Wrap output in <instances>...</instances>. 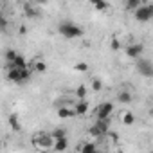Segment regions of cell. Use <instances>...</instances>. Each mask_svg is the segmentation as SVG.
<instances>
[{
	"label": "cell",
	"instance_id": "cell-1",
	"mask_svg": "<svg viewBox=\"0 0 153 153\" xmlns=\"http://www.w3.org/2000/svg\"><path fill=\"white\" fill-rule=\"evenodd\" d=\"M31 72L33 68L27 67V68H16V67H6V74H7V79L13 81V83H27L31 79Z\"/></svg>",
	"mask_w": 153,
	"mask_h": 153
},
{
	"label": "cell",
	"instance_id": "cell-2",
	"mask_svg": "<svg viewBox=\"0 0 153 153\" xmlns=\"http://www.w3.org/2000/svg\"><path fill=\"white\" fill-rule=\"evenodd\" d=\"M58 33L67 38V40H74V38H81L85 34V31L78 25V24H74V22H61L58 25Z\"/></svg>",
	"mask_w": 153,
	"mask_h": 153
},
{
	"label": "cell",
	"instance_id": "cell-3",
	"mask_svg": "<svg viewBox=\"0 0 153 153\" xmlns=\"http://www.w3.org/2000/svg\"><path fill=\"white\" fill-rule=\"evenodd\" d=\"M33 146L40 151H47V149H52L54 148V137L52 133H45V131H40V133H34L33 137Z\"/></svg>",
	"mask_w": 153,
	"mask_h": 153
},
{
	"label": "cell",
	"instance_id": "cell-4",
	"mask_svg": "<svg viewBox=\"0 0 153 153\" xmlns=\"http://www.w3.org/2000/svg\"><path fill=\"white\" fill-rule=\"evenodd\" d=\"M108 128H110V121L108 119H96V123L92 124V128L88 130V133L96 139H101L108 133Z\"/></svg>",
	"mask_w": 153,
	"mask_h": 153
},
{
	"label": "cell",
	"instance_id": "cell-5",
	"mask_svg": "<svg viewBox=\"0 0 153 153\" xmlns=\"http://www.w3.org/2000/svg\"><path fill=\"white\" fill-rule=\"evenodd\" d=\"M133 16H135V20L140 22V24H146V22L153 20V6H151V4H142L139 9L133 11Z\"/></svg>",
	"mask_w": 153,
	"mask_h": 153
},
{
	"label": "cell",
	"instance_id": "cell-6",
	"mask_svg": "<svg viewBox=\"0 0 153 153\" xmlns=\"http://www.w3.org/2000/svg\"><path fill=\"white\" fill-rule=\"evenodd\" d=\"M135 67H137V72L142 76V78H153V63H151L149 59L139 58Z\"/></svg>",
	"mask_w": 153,
	"mask_h": 153
},
{
	"label": "cell",
	"instance_id": "cell-7",
	"mask_svg": "<svg viewBox=\"0 0 153 153\" xmlns=\"http://www.w3.org/2000/svg\"><path fill=\"white\" fill-rule=\"evenodd\" d=\"M114 112V103L112 101H103L96 108V119H110Z\"/></svg>",
	"mask_w": 153,
	"mask_h": 153
},
{
	"label": "cell",
	"instance_id": "cell-8",
	"mask_svg": "<svg viewBox=\"0 0 153 153\" xmlns=\"http://www.w3.org/2000/svg\"><path fill=\"white\" fill-rule=\"evenodd\" d=\"M144 52V43H139V42H131L128 47H126V56L128 58H133V59H139Z\"/></svg>",
	"mask_w": 153,
	"mask_h": 153
},
{
	"label": "cell",
	"instance_id": "cell-9",
	"mask_svg": "<svg viewBox=\"0 0 153 153\" xmlns=\"http://www.w3.org/2000/svg\"><path fill=\"white\" fill-rule=\"evenodd\" d=\"M6 67H16V68H27V67H31V63H27V59L22 56V54H18L16 58H15V61H6Z\"/></svg>",
	"mask_w": 153,
	"mask_h": 153
},
{
	"label": "cell",
	"instance_id": "cell-10",
	"mask_svg": "<svg viewBox=\"0 0 153 153\" xmlns=\"http://www.w3.org/2000/svg\"><path fill=\"white\" fill-rule=\"evenodd\" d=\"M74 110H76V115H85L88 112V101L87 99H78V103L74 105Z\"/></svg>",
	"mask_w": 153,
	"mask_h": 153
},
{
	"label": "cell",
	"instance_id": "cell-11",
	"mask_svg": "<svg viewBox=\"0 0 153 153\" xmlns=\"http://www.w3.org/2000/svg\"><path fill=\"white\" fill-rule=\"evenodd\" d=\"M74 115H76L74 106L72 108H68V106H59L58 108V117L59 119H68V117H74Z\"/></svg>",
	"mask_w": 153,
	"mask_h": 153
},
{
	"label": "cell",
	"instance_id": "cell-12",
	"mask_svg": "<svg viewBox=\"0 0 153 153\" xmlns=\"http://www.w3.org/2000/svg\"><path fill=\"white\" fill-rule=\"evenodd\" d=\"M117 101L123 103V105H130V103L133 101V96H131L130 90H121V92L117 94Z\"/></svg>",
	"mask_w": 153,
	"mask_h": 153
},
{
	"label": "cell",
	"instance_id": "cell-13",
	"mask_svg": "<svg viewBox=\"0 0 153 153\" xmlns=\"http://www.w3.org/2000/svg\"><path fill=\"white\" fill-rule=\"evenodd\" d=\"M78 151H81V153H94V151H97V144H94V142H83V144L78 146Z\"/></svg>",
	"mask_w": 153,
	"mask_h": 153
},
{
	"label": "cell",
	"instance_id": "cell-14",
	"mask_svg": "<svg viewBox=\"0 0 153 153\" xmlns=\"http://www.w3.org/2000/svg\"><path fill=\"white\" fill-rule=\"evenodd\" d=\"M31 68H33L34 72H45V70H47V65H45V61H43L42 58H38V59L31 61Z\"/></svg>",
	"mask_w": 153,
	"mask_h": 153
},
{
	"label": "cell",
	"instance_id": "cell-15",
	"mask_svg": "<svg viewBox=\"0 0 153 153\" xmlns=\"http://www.w3.org/2000/svg\"><path fill=\"white\" fill-rule=\"evenodd\" d=\"M121 123L126 124V126H131V124H135V115H133L130 110H126V112H123V115H121Z\"/></svg>",
	"mask_w": 153,
	"mask_h": 153
},
{
	"label": "cell",
	"instance_id": "cell-16",
	"mask_svg": "<svg viewBox=\"0 0 153 153\" xmlns=\"http://www.w3.org/2000/svg\"><path fill=\"white\" fill-rule=\"evenodd\" d=\"M144 4V0H126V4H124V7H126V11H135V9H139L140 6Z\"/></svg>",
	"mask_w": 153,
	"mask_h": 153
},
{
	"label": "cell",
	"instance_id": "cell-17",
	"mask_svg": "<svg viewBox=\"0 0 153 153\" xmlns=\"http://www.w3.org/2000/svg\"><path fill=\"white\" fill-rule=\"evenodd\" d=\"M88 2L94 6L96 11H106L108 9V2H106V0H88Z\"/></svg>",
	"mask_w": 153,
	"mask_h": 153
},
{
	"label": "cell",
	"instance_id": "cell-18",
	"mask_svg": "<svg viewBox=\"0 0 153 153\" xmlns=\"http://www.w3.org/2000/svg\"><path fill=\"white\" fill-rule=\"evenodd\" d=\"M52 149H54V151H65V149H68V142H67V139H56Z\"/></svg>",
	"mask_w": 153,
	"mask_h": 153
},
{
	"label": "cell",
	"instance_id": "cell-19",
	"mask_svg": "<svg viewBox=\"0 0 153 153\" xmlns=\"http://www.w3.org/2000/svg\"><path fill=\"white\" fill-rule=\"evenodd\" d=\"M9 126H11V130H15V131H20V119H18V115L16 114H11L9 115Z\"/></svg>",
	"mask_w": 153,
	"mask_h": 153
},
{
	"label": "cell",
	"instance_id": "cell-20",
	"mask_svg": "<svg viewBox=\"0 0 153 153\" xmlns=\"http://www.w3.org/2000/svg\"><path fill=\"white\" fill-rule=\"evenodd\" d=\"M51 133H52L54 140H56V139H67V131H65V128H54Z\"/></svg>",
	"mask_w": 153,
	"mask_h": 153
},
{
	"label": "cell",
	"instance_id": "cell-21",
	"mask_svg": "<svg viewBox=\"0 0 153 153\" xmlns=\"http://www.w3.org/2000/svg\"><path fill=\"white\" fill-rule=\"evenodd\" d=\"M76 97L78 99H87V85H79L76 88Z\"/></svg>",
	"mask_w": 153,
	"mask_h": 153
},
{
	"label": "cell",
	"instance_id": "cell-22",
	"mask_svg": "<svg viewBox=\"0 0 153 153\" xmlns=\"http://www.w3.org/2000/svg\"><path fill=\"white\" fill-rule=\"evenodd\" d=\"M90 85H92V90H94V92H101V90H103V81L97 79V78H94V79L90 81Z\"/></svg>",
	"mask_w": 153,
	"mask_h": 153
},
{
	"label": "cell",
	"instance_id": "cell-23",
	"mask_svg": "<svg viewBox=\"0 0 153 153\" xmlns=\"http://www.w3.org/2000/svg\"><path fill=\"white\" fill-rule=\"evenodd\" d=\"M74 68L78 70V72H87L88 70V63L87 61H78V63L74 65Z\"/></svg>",
	"mask_w": 153,
	"mask_h": 153
},
{
	"label": "cell",
	"instance_id": "cell-24",
	"mask_svg": "<svg viewBox=\"0 0 153 153\" xmlns=\"http://www.w3.org/2000/svg\"><path fill=\"white\" fill-rule=\"evenodd\" d=\"M40 13L34 9V7H31V6H25V16H29V18H36Z\"/></svg>",
	"mask_w": 153,
	"mask_h": 153
},
{
	"label": "cell",
	"instance_id": "cell-25",
	"mask_svg": "<svg viewBox=\"0 0 153 153\" xmlns=\"http://www.w3.org/2000/svg\"><path fill=\"white\" fill-rule=\"evenodd\" d=\"M16 56H18V52H15L13 49H9V51L6 52V61H7V63H9V61H15Z\"/></svg>",
	"mask_w": 153,
	"mask_h": 153
},
{
	"label": "cell",
	"instance_id": "cell-26",
	"mask_svg": "<svg viewBox=\"0 0 153 153\" xmlns=\"http://www.w3.org/2000/svg\"><path fill=\"white\" fill-rule=\"evenodd\" d=\"M110 49H112V51H119V49H121V42H119L115 36H114L112 42H110Z\"/></svg>",
	"mask_w": 153,
	"mask_h": 153
},
{
	"label": "cell",
	"instance_id": "cell-27",
	"mask_svg": "<svg viewBox=\"0 0 153 153\" xmlns=\"http://www.w3.org/2000/svg\"><path fill=\"white\" fill-rule=\"evenodd\" d=\"M0 24H2V29L6 31V27H7V20H6L4 16H2V20H0Z\"/></svg>",
	"mask_w": 153,
	"mask_h": 153
},
{
	"label": "cell",
	"instance_id": "cell-28",
	"mask_svg": "<svg viewBox=\"0 0 153 153\" xmlns=\"http://www.w3.org/2000/svg\"><path fill=\"white\" fill-rule=\"evenodd\" d=\"M38 2H40V4H45V2H47V0H38Z\"/></svg>",
	"mask_w": 153,
	"mask_h": 153
}]
</instances>
